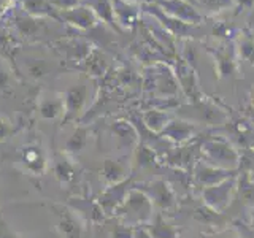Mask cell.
<instances>
[{"label":"cell","instance_id":"obj_4","mask_svg":"<svg viewBox=\"0 0 254 238\" xmlns=\"http://www.w3.org/2000/svg\"><path fill=\"white\" fill-rule=\"evenodd\" d=\"M21 162L29 173L40 177L46 170V156L43 149L37 143H30V145L24 146L21 151Z\"/></svg>","mask_w":254,"mask_h":238},{"label":"cell","instance_id":"obj_5","mask_svg":"<svg viewBox=\"0 0 254 238\" xmlns=\"http://www.w3.org/2000/svg\"><path fill=\"white\" fill-rule=\"evenodd\" d=\"M129 189L130 187H129V182L127 181L118 182V184H113V186H108L105 192H103L97 200V203L100 205L103 213L115 214L116 208L123 203L127 192H129Z\"/></svg>","mask_w":254,"mask_h":238},{"label":"cell","instance_id":"obj_22","mask_svg":"<svg viewBox=\"0 0 254 238\" xmlns=\"http://www.w3.org/2000/svg\"><path fill=\"white\" fill-rule=\"evenodd\" d=\"M13 132H14V127L8 121H5V119H0V141L6 140Z\"/></svg>","mask_w":254,"mask_h":238},{"label":"cell","instance_id":"obj_17","mask_svg":"<svg viewBox=\"0 0 254 238\" xmlns=\"http://www.w3.org/2000/svg\"><path fill=\"white\" fill-rule=\"evenodd\" d=\"M164 133L169 137L170 140H175V141H183V140H186L189 135H190V129L188 125L183 124L181 127V130H178V125L177 122H173L170 127H167V129L164 130Z\"/></svg>","mask_w":254,"mask_h":238},{"label":"cell","instance_id":"obj_19","mask_svg":"<svg viewBox=\"0 0 254 238\" xmlns=\"http://www.w3.org/2000/svg\"><path fill=\"white\" fill-rule=\"evenodd\" d=\"M111 238H135V230L126 224H121L113 229Z\"/></svg>","mask_w":254,"mask_h":238},{"label":"cell","instance_id":"obj_2","mask_svg":"<svg viewBox=\"0 0 254 238\" xmlns=\"http://www.w3.org/2000/svg\"><path fill=\"white\" fill-rule=\"evenodd\" d=\"M202 154L205 157L206 164L218 167V169H222V170L235 169L238 165L237 151L230 148L224 141H219V140L206 141L202 146Z\"/></svg>","mask_w":254,"mask_h":238},{"label":"cell","instance_id":"obj_18","mask_svg":"<svg viewBox=\"0 0 254 238\" xmlns=\"http://www.w3.org/2000/svg\"><path fill=\"white\" fill-rule=\"evenodd\" d=\"M145 122L149 129H153L154 132H161L162 129H165V122H167V118H164L162 115L156 116V113H149L145 115Z\"/></svg>","mask_w":254,"mask_h":238},{"label":"cell","instance_id":"obj_20","mask_svg":"<svg viewBox=\"0 0 254 238\" xmlns=\"http://www.w3.org/2000/svg\"><path fill=\"white\" fill-rule=\"evenodd\" d=\"M154 159V154L151 153L148 148H138L137 151V161L140 165H148Z\"/></svg>","mask_w":254,"mask_h":238},{"label":"cell","instance_id":"obj_9","mask_svg":"<svg viewBox=\"0 0 254 238\" xmlns=\"http://www.w3.org/2000/svg\"><path fill=\"white\" fill-rule=\"evenodd\" d=\"M68 208L75 211L81 219L92 221V222H100L105 218V213L100 208V205L95 202H89L87 198H70Z\"/></svg>","mask_w":254,"mask_h":238},{"label":"cell","instance_id":"obj_10","mask_svg":"<svg viewBox=\"0 0 254 238\" xmlns=\"http://www.w3.org/2000/svg\"><path fill=\"white\" fill-rule=\"evenodd\" d=\"M141 190L153 200L154 205H159L161 208H170V206L175 205V195L172 192V189L164 181L149 182Z\"/></svg>","mask_w":254,"mask_h":238},{"label":"cell","instance_id":"obj_15","mask_svg":"<svg viewBox=\"0 0 254 238\" xmlns=\"http://www.w3.org/2000/svg\"><path fill=\"white\" fill-rule=\"evenodd\" d=\"M64 113V99L62 97H46L40 103V115L45 119H54Z\"/></svg>","mask_w":254,"mask_h":238},{"label":"cell","instance_id":"obj_1","mask_svg":"<svg viewBox=\"0 0 254 238\" xmlns=\"http://www.w3.org/2000/svg\"><path fill=\"white\" fill-rule=\"evenodd\" d=\"M154 203L143 192L140 187H130L123 203L118 206L115 214L121 219L123 224L135 226H148L153 221Z\"/></svg>","mask_w":254,"mask_h":238},{"label":"cell","instance_id":"obj_13","mask_svg":"<svg viewBox=\"0 0 254 238\" xmlns=\"http://www.w3.org/2000/svg\"><path fill=\"white\" fill-rule=\"evenodd\" d=\"M87 140H89V132L86 127H75L70 137L65 140V146H64V153L68 156H76L86 148Z\"/></svg>","mask_w":254,"mask_h":238},{"label":"cell","instance_id":"obj_21","mask_svg":"<svg viewBox=\"0 0 254 238\" xmlns=\"http://www.w3.org/2000/svg\"><path fill=\"white\" fill-rule=\"evenodd\" d=\"M0 238H19L14 230L6 224L2 216H0Z\"/></svg>","mask_w":254,"mask_h":238},{"label":"cell","instance_id":"obj_23","mask_svg":"<svg viewBox=\"0 0 254 238\" xmlns=\"http://www.w3.org/2000/svg\"><path fill=\"white\" fill-rule=\"evenodd\" d=\"M242 194H243L245 202L254 203V184H253V182H248V184H246V186H243Z\"/></svg>","mask_w":254,"mask_h":238},{"label":"cell","instance_id":"obj_8","mask_svg":"<svg viewBox=\"0 0 254 238\" xmlns=\"http://www.w3.org/2000/svg\"><path fill=\"white\" fill-rule=\"evenodd\" d=\"M129 172L130 165L124 159H107L102 165V177L108 186L126 181V178L129 177Z\"/></svg>","mask_w":254,"mask_h":238},{"label":"cell","instance_id":"obj_12","mask_svg":"<svg viewBox=\"0 0 254 238\" xmlns=\"http://www.w3.org/2000/svg\"><path fill=\"white\" fill-rule=\"evenodd\" d=\"M226 173H227V170L218 169V167H213L205 162L197 167L195 178L200 184L208 187V186H214V184H218V182H222L224 179H227Z\"/></svg>","mask_w":254,"mask_h":238},{"label":"cell","instance_id":"obj_11","mask_svg":"<svg viewBox=\"0 0 254 238\" xmlns=\"http://www.w3.org/2000/svg\"><path fill=\"white\" fill-rule=\"evenodd\" d=\"M53 170H54V175L56 178H58L62 184L65 182V184H70V182H73L78 177V169L73 165V162L70 161L67 157L65 153L62 154H58L54 157L53 161Z\"/></svg>","mask_w":254,"mask_h":238},{"label":"cell","instance_id":"obj_6","mask_svg":"<svg viewBox=\"0 0 254 238\" xmlns=\"http://www.w3.org/2000/svg\"><path fill=\"white\" fill-rule=\"evenodd\" d=\"M87 97V87L84 84L81 86H73L62 95L64 99V113H65V122L70 119H75L86 103Z\"/></svg>","mask_w":254,"mask_h":238},{"label":"cell","instance_id":"obj_3","mask_svg":"<svg viewBox=\"0 0 254 238\" xmlns=\"http://www.w3.org/2000/svg\"><path fill=\"white\" fill-rule=\"evenodd\" d=\"M235 189L234 179H224L214 186H208L203 189V200L214 211H222L229 205L230 197Z\"/></svg>","mask_w":254,"mask_h":238},{"label":"cell","instance_id":"obj_14","mask_svg":"<svg viewBox=\"0 0 254 238\" xmlns=\"http://www.w3.org/2000/svg\"><path fill=\"white\" fill-rule=\"evenodd\" d=\"M146 232L153 238H175L177 230H175L169 222H165L161 216H156L154 221H151L146 226Z\"/></svg>","mask_w":254,"mask_h":238},{"label":"cell","instance_id":"obj_7","mask_svg":"<svg viewBox=\"0 0 254 238\" xmlns=\"http://www.w3.org/2000/svg\"><path fill=\"white\" fill-rule=\"evenodd\" d=\"M58 229L64 238H81L83 234V224L81 218L70 208H61L58 211Z\"/></svg>","mask_w":254,"mask_h":238},{"label":"cell","instance_id":"obj_24","mask_svg":"<svg viewBox=\"0 0 254 238\" xmlns=\"http://www.w3.org/2000/svg\"><path fill=\"white\" fill-rule=\"evenodd\" d=\"M8 84H10V76H8L5 68L2 67V63H0V91L8 89Z\"/></svg>","mask_w":254,"mask_h":238},{"label":"cell","instance_id":"obj_16","mask_svg":"<svg viewBox=\"0 0 254 238\" xmlns=\"http://www.w3.org/2000/svg\"><path fill=\"white\" fill-rule=\"evenodd\" d=\"M24 6L29 13H34V14H53V8L50 6V3L46 0H24Z\"/></svg>","mask_w":254,"mask_h":238}]
</instances>
